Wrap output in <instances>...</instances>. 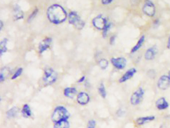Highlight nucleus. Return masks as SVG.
I'll return each mask as SVG.
<instances>
[{"label": "nucleus", "instance_id": "obj_1", "mask_svg": "<svg viewBox=\"0 0 170 128\" xmlns=\"http://www.w3.org/2000/svg\"><path fill=\"white\" fill-rule=\"evenodd\" d=\"M47 17L52 22L58 24L66 19V12L61 6L54 4L51 6L47 10Z\"/></svg>", "mask_w": 170, "mask_h": 128}, {"label": "nucleus", "instance_id": "obj_2", "mask_svg": "<svg viewBox=\"0 0 170 128\" xmlns=\"http://www.w3.org/2000/svg\"><path fill=\"white\" fill-rule=\"evenodd\" d=\"M70 115L65 108L59 106L56 108L52 115V119L54 123H58L63 120H68Z\"/></svg>", "mask_w": 170, "mask_h": 128}, {"label": "nucleus", "instance_id": "obj_3", "mask_svg": "<svg viewBox=\"0 0 170 128\" xmlns=\"http://www.w3.org/2000/svg\"><path fill=\"white\" fill-rule=\"evenodd\" d=\"M144 93V89L142 87H140L132 94L130 98V103L132 105H138L140 103L143 98Z\"/></svg>", "mask_w": 170, "mask_h": 128}, {"label": "nucleus", "instance_id": "obj_4", "mask_svg": "<svg viewBox=\"0 0 170 128\" xmlns=\"http://www.w3.org/2000/svg\"><path fill=\"white\" fill-rule=\"evenodd\" d=\"M69 22L78 29H82L84 26V22L81 20L77 13L71 12L69 14Z\"/></svg>", "mask_w": 170, "mask_h": 128}, {"label": "nucleus", "instance_id": "obj_5", "mask_svg": "<svg viewBox=\"0 0 170 128\" xmlns=\"http://www.w3.org/2000/svg\"><path fill=\"white\" fill-rule=\"evenodd\" d=\"M143 11L148 17H153L156 14V7L155 4L151 1H146L143 7Z\"/></svg>", "mask_w": 170, "mask_h": 128}, {"label": "nucleus", "instance_id": "obj_6", "mask_svg": "<svg viewBox=\"0 0 170 128\" xmlns=\"http://www.w3.org/2000/svg\"><path fill=\"white\" fill-rule=\"evenodd\" d=\"M57 78V74L52 69H47L45 72L44 81L46 84L50 85L54 83Z\"/></svg>", "mask_w": 170, "mask_h": 128}, {"label": "nucleus", "instance_id": "obj_7", "mask_svg": "<svg viewBox=\"0 0 170 128\" xmlns=\"http://www.w3.org/2000/svg\"><path fill=\"white\" fill-rule=\"evenodd\" d=\"M111 62L116 68L119 70L124 69L127 64V60L124 57L112 58Z\"/></svg>", "mask_w": 170, "mask_h": 128}, {"label": "nucleus", "instance_id": "obj_8", "mask_svg": "<svg viewBox=\"0 0 170 128\" xmlns=\"http://www.w3.org/2000/svg\"><path fill=\"white\" fill-rule=\"evenodd\" d=\"M92 23L96 28L103 30L108 23L105 18H103L102 16H98L93 20Z\"/></svg>", "mask_w": 170, "mask_h": 128}, {"label": "nucleus", "instance_id": "obj_9", "mask_svg": "<svg viewBox=\"0 0 170 128\" xmlns=\"http://www.w3.org/2000/svg\"><path fill=\"white\" fill-rule=\"evenodd\" d=\"M170 79L168 76L162 75L159 79L157 86L162 90H166L170 87Z\"/></svg>", "mask_w": 170, "mask_h": 128}, {"label": "nucleus", "instance_id": "obj_10", "mask_svg": "<svg viewBox=\"0 0 170 128\" xmlns=\"http://www.w3.org/2000/svg\"><path fill=\"white\" fill-rule=\"evenodd\" d=\"M137 70L135 68H132L129 69L127 71L126 73L124 74L120 78L119 82L120 83H123L128 81L129 80L131 79L134 76L136 73Z\"/></svg>", "mask_w": 170, "mask_h": 128}, {"label": "nucleus", "instance_id": "obj_11", "mask_svg": "<svg viewBox=\"0 0 170 128\" xmlns=\"http://www.w3.org/2000/svg\"><path fill=\"white\" fill-rule=\"evenodd\" d=\"M158 53L157 48L152 47L148 48L144 55V57L146 60H152L154 59L155 56Z\"/></svg>", "mask_w": 170, "mask_h": 128}, {"label": "nucleus", "instance_id": "obj_12", "mask_svg": "<svg viewBox=\"0 0 170 128\" xmlns=\"http://www.w3.org/2000/svg\"><path fill=\"white\" fill-rule=\"evenodd\" d=\"M169 105L166 99L161 97L157 100L156 102V107L159 110H164L168 108Z\"/></svg>", "mask_w": 170, "mask_h": 128}, {"label": "nucleus", "instance_id": "obj_13", "mask_svg": "<svg viewBox=\"0 0 170 128\" xmlns=\"http://www.w3.org/2000/svg\"><path fill=\"white\" fill-rule=\"evenodd\" d=\"M77 100L79 104L84 105L88 103L89 101V97L85 92H82L78 94Z\"/></svg>", "mask_w": 170, "mask_h": 128}, {"label": "nucleus", "instance_id": "obj_14", "mask_svg": "<svg viewBox=\"0 0 170 128\" xmlns=\"http://www.w3.org/2000/svg\"><path fill=\"white\" fill-rule=\"evenodd\" d=\"M52 41V40L49 38H46L45 40L42 41L40 44V46H39L40 53H43L44 51H45L49 47Z\"/></svg>", "mask_w": 170, "mask_h": 128}, {"label": "nucleus", "instance_id": "obj_15", "mask_svg": "<svg viewBox=\"0 0 170 128\" xmlns=\"http://www.w3.org/2000/svg\"><path fill=\"white\" fill-rule=\"evenodd\" d=\"M155 119V117L154 116H147V117L139 118L136 120V124L138 125L141 126V125L145 124V123L153 121Z\"/></svg>", "mask_w": 170, "mask_h": 128}, {"label": "nucleus", "instance_id": "obj_16", "mask_svg": "<svg viewBox=\"0 0 170 128\" xmlns=\"http://www.w3.org/2000/svg\"><path fill=\"white\" fill-rule=\"evenodd\" d=\"M145 40V36L142 35V36H141L140 39H139V40L137 42L136 44L132 48V50H131V53H135L137 51H138L144 44Z\"/></svg>", "mask_w": 170, "mask_h": 128}, {"label": "nucleus", "instance_id": "obj_17", "mask_svg": "<svg viewBox=\"0 0 170 128\" xmlns=\"http://www.w3.org/2000/svg\"><path fill=\"white\" fill-rule=\"evenodd\" d=\"M77 92V90L75 88H66L64 89V95L66 97L72 98Z\"/></svg>", "mask_w": 170, "mask_h": 128}, {"label": "nucleus", "instance_id": "obj_18", "mask_svg": "<svg viewBox=\"0 0 170 128\" xmlns=\"http://www.w3.org/2000/svg\"><path fill=\"white\" fill-rule=\"evenodd\" d=\"M14 17L16 20L21 19L24 17V13L18 6H16L14 8Z\"/></svg>", "mask_w": 170, "mask_h": 128}, {"label": "nucleus", "instance_id": "obj_19", "mask_svg": "<svg viewBox=\"0 0 170 128\" xmlns=\"http://www.w3.org/2000/svg\"><path fill=\"white\" fill-rule=\"evenodd\" d=\"M70 124L68 120L63 121L56 123L54 125V128H69Z\"/></svg>", "mask_w": 170, "mask_h": 128}, {"label": "nucleus", "instance_id": "obj_20", "mask_svg": "<svg viewBox=\"0 0 170 128\" xmlns=\"http://www.w3.org/2000/svg\"><path fill=\"white\" fill-rule=\"evenodd\" d=\"M22 112L23 114V116L24 117L28 118L31 117V111L30 109L29 106L27 105V104H25L24 106H23Z\"/></svg>", "mask_w": 170, "mask_h": 128}, {"label": "nucleus", "instance_id": "obj_21", "mask_svg": "<svg viewBox=\"0 0 170 128\" xmlns=\"http://www.w3.org/2000/svg\"><path fill=\"white\" fill-rule=\"evenodd\" d=\"M18 108L17 107H13L7 112V116L9 118H13L17 115L18 113Z\"/></svg>", "mask_w": 170, "mask_h": 128}, {"label": "nucleus", "instance_id": "obj_22", "mask_svg": "<svg viewBox=\"0 0 170 128\" xmlns=\"http://www.w3.org/2000/svg\"><path fill=\"white\" fill-rule=\"evenodd\" d=\"M10 70L8 68H5L2 69L0 75V80L1 82L4 81L6 78L7 77V76L9 75Z\"/></svg>", "mask_w": 170, "mask_h": 128}, {"label": "nucleus", "instance_id": "obj_23", "mask_svg": "<svg viewBox=\"0 0 170 128\" xmlns=\"http://www.w3.org/2000/svg\"><path fill=\"white\" fill-rule=\"evenodd\" d=\"M7 39H3L2 41L0 44V52L1 54L2 55L3 53H5L6 51H7V47H6V44H7Z\"/></svg>", "mask_w": 170, "mask_h": 128}, {"label": "nucleus", "instance_id": "obj_24", "mask_svg": "<svg viewBox=\"0 0 170 128\" xmlns=\"http://www.w3.org/2000/svg\"><path fill=\"white\" fill-rule=\"evenodd\" d=\"M99 92L103 98H105L106 97V92L103 84H101L99 88Z\"/></svg>", "mask_w": 170, "mask_h": 128}, {"label": "nucleus", "instance_id": "obj_25", "mask_svg": "<svg viewBox=\"0 0 170 128\" xmlns=\"http://www.w3.org/2000/svg\"><path fill=\"white\" fill-rule=\"evenodd\" d=\"M99 66L102 69H105L108 66V62L106 59H101L99 61Z\"/></svg>", "mask_w": 170, "mask_h": 128}, {"label": "nucleus", "instance_id": "obj_26", "mask_svg": "<svg viewBox=\"0 0 170 128\" xmlns=\"http://www.w3.org/2000/svg\"><path fill=\"white\" fill-rule=\"evenodd\" d=\"M111 23H107V25H106V26L105 27L104 29L103 30V37H104V38H105V37H106V36H107L108 32V31L110 30V29L111 28Z\"/></svg>", "mask_w": 170, "mask_h": 128}, {"label": "nucleus", "instance_id": "obj_27", "mask_svg": "<svg viewBox=\"0 0 170 128\" xmlns=\"http://www.w3.org/2000/svg\"><path fill=\"white\" fill-rule=\"evenodd\" d=\"M23 72V69L22 68H19L18 70H17V71H16V73H15L13 76L12 78V79H15L17 78L19 76L21 75L22 73Z\"/></svg>", "mask_w": 170, "mask_h": 128}, {"label": "nucleus", "instance_id": "obj_28", "mask_svg": "<svg viewBox=\"0 0 170 128\" xmlns=\"http://www.w3.org/2000/svg\"><path fill=\"white\" fill-rule=\"evenodd\" d=\"M96 122L94 120L89 121L87 128H95Z\"/></svg>", "mask_w": 170, "mask_h": 128}, {"label": "nucleus", "instance_id": "obj_29", "mask_svg": "<svg viewBox=\"0 0 170 128\" xmlns=\"http://www.w3.org/2000/svg\"><path fill=\"white\" fill-rule=\"evenodd\" d=\"M38 9H35L33 12L32 13V14L30 15V17L29 18V21H31V20H33V19L35 17V16H36V15L38 13Z\"/></svg>", "mask_w": 170, "mask_h": 128}, {"label": "nucleus", "instance_id": "obj_30", "mask_svg": "<svg viewBox=\"0 0 170 128\" xmlns=\"http://www.w3.org/2000/svg\"><path fill=\"white\" fill-rule=\"evenodd\" d=\"M112 2H113L112 0H103L101 2L103 5H109L111 4Z\"/></svg>", "mask_w": 170, "mask_h": 128}, {"label": "nucleus", "instance_id": "obj_31", "mask_svg": "<svg viewBox=\"0 0 170 128\" xmlns=\"http://www.w3.org/2000/svg\"><path fill=\"white\" fill-rule=\"evenodd\" d=\"M115 39H116V36H112V37H111L110 39V43L111 45H112V44L114 43Z\"/></svg>", "mask_w": 170, "mask_h": 128}, {"label": "nucleus", "instance_id": "obj_32", "mask_svg": "<svg viewBox=\"0 0 170 128\" xmlns=\"http://www.w3.org/2000/svg\"><path fill=\"white\" fill-rule=\"evenodd\" d=\"M148 73H149V76L150 78H154L155 77V72L154 71H153V72L152 73V72H151V70H150L149 72H148Z\"/></svg>", "mask_w": 170, "mask_h": 128}, {"label": "nucleus", "instance_id": "obj_33", "mask_svg": "<svg viewBox=\"0 0 170 128\" xmlns=\"http://www.w3.org/2000/svg\"><path fill=\"white\" fill-rule=\"evenodd\" d=\"M159 23H160V22H159V20L158 19L155 20L154 21V25L155 26H158L159 24Z\"/></svg>", "mask_w": 170, "mask_h": 128}, {"label": "nucleus", "instance_id": "obj_34", "mask_svg": "<svg viewBox=\"0 0 170 128\" xmlns=\"http://www.w3.org/2000/svg\"><path fill=\"white\" fill-rule=\"evenodd\" d=\"M167 47L168 49L170 50V37H169L168 40L167 42Z\"/></svg>", "mask_w": 170, "mask_h": 128}, {"label": "nucleus", "instance_id": "obj_35", "mask_svg": "<svg viewBox=\"0 0 170 128\" xmlns=\"http://www.w3.org/2000/svg\"><path fill=\"white\" fill-rule=\"evenodd\" d=\"M84 80H85V77L84 76V77H82L79 80V81H78V82H82L83 81H84Z\"/></svg>", "mask_w": 170, "mask_h": 128}, {"label": "nucleus", "instance_id": "obj_36", "mask_svg": "<svg viewBox=\"0 0 170 128\" xmlns=\"http://www.w3.org/2000/svg\"><path fill=\"white\" fill-rule=\"evenodd\" d=\"M1 27H0V28H1V30L2 29V27H3V22L2 21H1Z\"/></svg>", "mask_w": 170, "mask_h": 128}, {"label": "nucleus", "instance_id": "obj_37", "mask_svg": "<svg viewBox=\"0 0 170 128\" xmlns=\"http://www.w3.org/2000/svg\"><path fill=\"white\" fill-rule=\"evenodd\" d=\"M168 77L169 78V79H170V71L169 72L168 75Z\"/></svg>", "mask_w": 170, "mask_h": 128}]
</instances>
